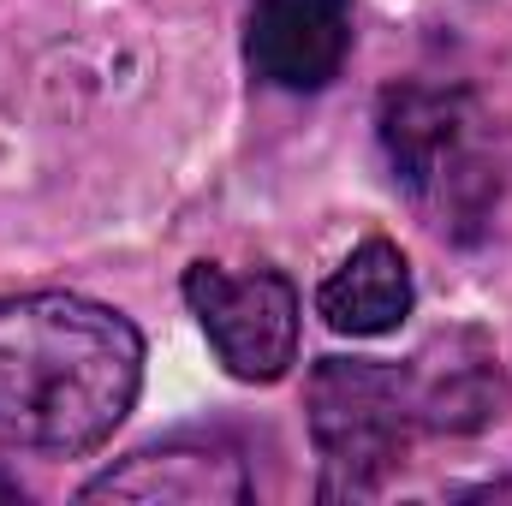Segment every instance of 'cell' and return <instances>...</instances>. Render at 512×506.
Listing matches in <instances>:
<instances>
[{"label": "cell", "mask_w": 512, "mask_h": 506, "mask_svg": "<svg viewBox=\"0 0 512 506\" xmlns=\"http://www.w3.org/2000/svg\"><path fill=\"white\" fill-rule=\"evenodd\" d=\"M310 441L322 459V501H364L405 465L417 399L405 364L322 358L310 370Z\"/></svg>", "instance_id": "3"}, {"label": "cell", "mask_w": 512, "mask_h": 506, "mask_svg": "<svg viewBox=\"0 0 512 506\" xmlns=\"http://www.w3.org/2000/svg\"><path fill=\"white\" fill-rule=\"evenodd\" d=\"M185 304L197 310L215 358L239 381H280L298 358V292L280 268H185Z\"/></svg>", "instance_id": "4"}, {"label": "cell", "mask_w": 512, "mask_h": 506, "mask_svg": "<svg viewBox=\"0 0 512 506\" xmlns=\"http://www.w3.org/2000/svg\"><path fill=\"white\" fill-rule=\"evenodd\" d=\"M84 501H143V506H245L251 471L221 435H173L161 447H137L84 483Z\"/></svg>", "instance_id": "5"}, {"label": "cell", "mask_w": 512, "mask_h": 506, "mask_svg": "<svg viewBox=\"0 0 512 506\" xmlns=\"http://www.w3.org/2000/svg\"><path fill=\"white\" fill-rule=\"evenodd\" d=\"M405 376H411V399H417V429H441V435L489 429L512 399L507 370L477 328H453V334L429 340L405 364Z\"/></svg>", "instance_id": "7"}, {"label": "cell", "mask_w": 512, "mask_h": 506, "mask_svg": "<svg viewBox=\"0 0 512 506\" xmlns=\"http://www.w3.org/2000/svg\"><path fill=\"white\" fill-rule=\"evenodd\" d=\"M245 54L274 90H328L352 54V0H251Z\"/></svg>", "instance_id": "6"}, {"label": "cell", "mask_w": 512, "mask_h": 506, "mask_svg": "<svg viewBox=\"0 0 512 506\" xmlns=\"http://www.w3.org/2000/svg\"><path fill=\"white\" fill-rule=\"evenodd\" d=\"M143 334L78 292L0 298V447L78 459L137 405Z\"/></svg>", "instance_id": "1"}, {"label": "cell", "mask_w": 512, "mask_h": 506, "mask_svg": "<svg viewBox=\"0 0 512 506\" xmlns=\"http://www.w3.org/2000/svg\"><path fill=\"white\" fill-rule=\"evenodd\" d=\"M477 495H483V501H512V477H507V483H489V489H477Z\"/></svg>", "instance_id": "9"}, {"label": "cell", "mask_w": 512, "mask_h": 506, "mask_svg": "<svg viewBox=\"0 0 512 506\" xmlns=\"http://www.w3.org/2000/svg\"><path fill=\"white\" fill-rule=\"evenodd\" d=\"M411 262L399 245L387 239H364L358 251L346 256L322 292H316V310L334 334H352V340H376V334H393L405 316H411Z\"/></svg>", "instance_id": "8"}, {"label": "cell", "mask_w": 512, "mask_h": 506, "mask_svg": "<svg viewBox=\"0 0 512 506\" xmlns=\"http://www.w3.org/2000/svg\"><path fill=\"white\" fill-rule=\"evenodd\" d=\"M376 137L393 167V185L411 197L423 227L453 245H477L501 209L507 161L489 108L471 90L393 84L376 114Z\"/></svg>", "instance_id": "2"}]
</instances>
